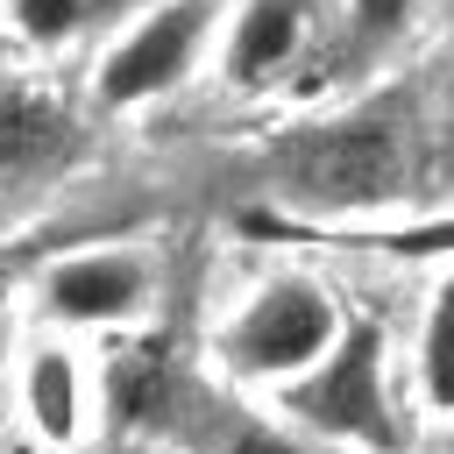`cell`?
Instances as JSON below:
<instances>
[{
  "label": "cell",
  "instance_id": "cell-1",
  "mask_svg": "<svg viewBox=\"0 0 454 454\" xmlns=\"http://www.w3.org/2000/svg\"><path fill=\"white\" fill-rule=\"evenodd\" d=\"M426 184V106L404 85H369L333 114L291 121L262 149V192L291 220H369Z\"/></svg>",
  "mask_w": 454,
  "mask_h": 454
},
{
  "label": "cell",
  "instance_id": "cell-2",
  "mask_svg": "<svg viewBox=\"0 0 454 454\" xmlns=\"http://www.w3.org/2000/svg\"><path fill=\"white\" fill-rule=\"evenodd\" d=\"M340 326H348V312H340L326 277H312V270H262L227 305V319L213 326V369L234 390H270L277 397L284 383L319 369V355L340 340Z\"/></svg>",
  "mask_w": 454,
  "mask_h": 454
},
{
  "label": "cell",
  "instance_id": "cell-3",
  "mask_svg": "<svg viewBox=\"0 0 454 454\" xmlns=\"http://www.w3.org/2000/svg\"><path fill=\"white\" fill-rule=\"evenodd\" d=\"M227 0H149L114 21L85 57V106L92 114H142L177 99L192 78L213 71Z\"/></svg>",
  "mask_w": 454,
  "mask_h": 454
},
{
  "label": "cell",
  "instance_id": "cell-4",
  "mask_svg": "<svg viewBox=\"0 0 454 454\" xmlns=\"http://www.w3.org/2000/svg\"><path fill=\"white\" fill-rule=\"evenodd\" d=\"M270 404H277V419L291 433L390 454L404 440V426H397V404H390V333H383V319L376 312H348V326L319 355V369L284 383Z\"/></svg>",
  "mask_w": 454,
  "mask_h": 454
},
{
  "label": "cell",
  "instance_id": "cell-5",
  "mask_svg": "<svg viewBox=\"0 0 454 454\" xmlns=\"http://www.w3.org/2000/svg\"><path fill=\"white\" fill-rule=\"evenodd\" d=\"M21 305L35 333H135L156 305V255L142 241H78L57 248L28 284Z\"/></svg>",
  "mask_w": 454,
  "mask_h": 454
},
{
  "label": "cell",
  "instance_id": "cell-6",
  "mask_svg": "<svg viewBox=\"0 0 454 454\" xmlns=\"http://www.w3.org/2000/svg\"><path fill=\"white\" fill-rule=\"evenodd\" d=\"M326 35H333V0H227L206 78L234 99L284 92L312 57H326Z\"/></svg>",
  "mask_w": 454,
  "mask_h": 454
},
{
  "label": "cell",
  "instance_id": "cell-7",
  "mask_svg": "<svg viewBox=\"0 0 454 454\" xmlns=\"http://www.w3.org/2000/svg\"><path fill=\"white\" fill-rule=\"evenodd\" d=\"M85 149L78 106L43 85L21 57H0V192H43L57 184Z\"/></svg>",
  "mask_w": 454,
  "mask_h": 454
},
{
  "label": "cell",
  "instance_id": "cell-8",
  "mask_svg": "<svg viewBox=\"0 0 454 454\" xmlns=\"http://www.w3.org/2000/svg\"><path fill=\"white\" fill-rule=\"evenodd\" d=\"M7 383H14V411H21V426H28L35 447H50V454L85 447V433L99 419V369L78 355V340L28 333Z\"/></svg>",
  "mask_w": 454,
  "mask_h": 454
},
{
  "label": "cell",
  "instance_id": "cell-9",
  "mask_svg": "<svg viewBox=\"0 0 454 454\" xmlns=\"http://www.w3.org/2000/svg\"><path fill=\"white\" fill-rule=\"evenodd\" d=\"M440 0H333V35H326V57H348V64H397L426 21H433Z\"/></svg>",
  "mask_w": 454,
  "mask_h": 454
},
{
  "label": "cell",
  "instance_id": "cell-10",
  "mask_svg": "<svg viewBox=\"0 0 454 454\" xmlns=\"http://www.w3.org/2000/svg\"><path fill=\"white\" fill-rule=\"evenodd\" d=\"M99 35V0H0V43L21 64L64 57V50H92Z\"/></svg>",
  "mask_w": 454,
  "mask_h": 454
},
{
  "label": "cell",
  "instance_id": "cell-11",
  "mask_svg": "<svg viewBox=\"0 0 454 454\" xmlns=\"http://www.w3.org/2000/svg\"><path fill=\"white\" fill-rule=\"evenodd\" d=\"M411 390L426 419L454 426V277H433L426 312H419V340H411Z\"/></svg>",
  "mask_w": 454,
  "mask_h": 454
},
{
  "label": "cell",
  "instance_id": "cell-12",
  "mask_svg": "<svg viewBox=\"0 0 454 454\" xmlns=\"http://www.w3.org/2000/svg\"><path fill=\"white\" fill-rule=\"evenodd\" d=\"M192 411H199V447L206 454H305L284 419L241 411L234 397H199Z\"/></svg>",
  "mask_w": 454,
  "mask_h": 454
},
{
  "label": "cell",
  "instance_id": "cell-13",
  "mask_svg": "<svg viewBox=\"0 0 454 454\" xmlns=\"http://www.w3.org/2000/svg\"><path fill=\"white\" fill-rule=\"evenodd\" d=\"M14 355H21V348H14V312H0V383L14 376Z\"/></svg>",
  "mask_w": 454,
  "mask_h": 454
},
{
  "label": "cell",
  "instance_id": "cell-14",
  "mask_svg": "<svg viewBox=\"0 0 454 454\" xmlns=\"http://www.w3.org/2000/svg\"><path fill=\"white\" fill-rule=\"evenodd\" d=\"M447 106H454V64H447Z\"/></svg>",
  "mask_w": 454,
  "mask_h": 454
},
{
  "label": "cell",
  "instance_id": "cell-15",
  "mask_svg": "<svg viewBox=\"0 0 454 454\" xmlns=\"http://www.w3.org/2000/svg\"><path fill=\"white\" fill-rule=\"evenodd\" d=\"M0 57H7V43H0Z\"/></svg>",
  "mask_w": 454,
  "mask_h": 454
}]
</instances>
